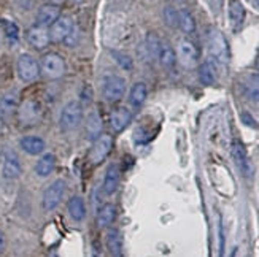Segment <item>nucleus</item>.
I'll return each mask as SVG.
<instances>
[{"instance_id": "obj_22", "label": "nucleus", "mask_w": 259, "mask_h": 257, "mask_svg": "<svg viewBox=\"0 0 259 257\" xmlns=\"http://www.w3.org/2000/svg\"><path fill=\"white\" fill-rule=\"evenodd\" d=\"M86 133L89 140H96L102 133V119L97 111H91L86 118Z\"/></svg>"}, {"instance_id": "obj_19", "label": "nucleus", "mask_w": 259, "mask_h": 257, "mask_svg": "<svg viewBox=\"0 0 259 257\" xmlns=\"http://www.w3.org/2000/svg\"><path fill=\"white\" fill-rule=\"evenodd\" d=\"M19 146H21L22 151L30 154V156H38V154H41L45 151V148H47V143H45V140L40 138V137L29 135V137L21 138Z\"/></svg>"}, {"instance_id": "obj_34", "label": "nucleus", "mask_w": 259, "mask_h": 257, "mask_svg": "<svg viewBox=\"0 0 259 257\" xmlns=\"http://www.w3.org/2000/svg\"><path fill=\"white\" fill-rule=\"evenodd\" d=\"M76 41H78V32H76V27L69 33V37H67L65 40H64V43L67 44V46H75V44H76Z\"/></svg>"}, {"instance_id": "obj_33", "label": "nucleus", "mask_w": 259, "mask_h": 257, "mask_svg": "<svg viewBox=\"0 0 259 257\" xmlns=\"http://www.w3.org/2000/svg\"><path fill=\"white\" fill-rule=\"evenodd\" d=\"M113 58H115V61L118 62V65L122 67L124 70H131V69H132L134 61L131 59V56H127V54H124V53H116V51H113Z\"/></svg>"}, {"instance_id": "obj_30", "label": "nucleus", "mask_w": 259, "mask_h": 257, "mask_svg": "<svg viewBox=\"0 0 259 257\" xmlns=\"http://www.w3.org/2000/svg\"><path fill=\"white\" fill-rule=\"evenodd\" d=\"M161 40L159 37L156 35V33H148L146 35V40H145V51H146V56L151 59H157V53H159V48H161Z\"/></svg>"}, {"instance_id": "obj_16", "label": "nucleus", "mask_w": 259, "mask_h": 257, "mask_svg": "<svg viewBox=\"0 0 259 257\" xmlns=\"http://www.w3.org/2000/svg\"><path fill=\"white\" fill-rule=\"evenodd\" d=\"M59 16H61L59 7L54 5V4H47V5H43L38 10V13H37V24L38 26H43V27H48Z\"/></svg>"}, {"instance_id": "obj_12", "label": "nucleus", "mask_w": 259, "mask_h": 257, "mask_svg": "<svg viewBox=\"0 0 259 257\" xmlns=\"http://www.w3.org/2000/svg\"><path fill=\"white\" fill-rule=\"evenodd\" d=\"M22 173L21 161L15 151H5L4 152V167H2V175L5 180H16Z\"/></svg>"}, {"instance_id": "obj_26", "label": "nucleus", "mask_w": 259, "mask_h": 257, "mask_svg": "<svg viewBox=\"0 0 259 257\" xmlns=\"http://www.w3.org/2000/svg\"><path fill=\"white\" fill-rule=\"evenodd\" d=\"M146 95H148V89H146V84L145 83H135L132 87H131V92H129V102L132 107L139 108L145 104L146 100Z\"/></svg>"}, {"instance_id": "obj_8", "label": "nucleus", "mask_w": 259, "mask_h": 257, "mask_svg": "<svg viewBox=\"0 0 259 257\" xmlns=\"http://www.w3.org/2000/svg\"><path fill=\"white\" fill-rule=\"evenodd\" d=\"M231 156L232 161L235 162V165L239 167V170L243 173V176H251L253 173V165L251 161L248 158V152H246V148L243 146V143L240 140H234L231 144Z\"/></svg>"}, {"instance_id": "obj_21", "label": "nucleus", "mask_w": 259, "mask_h": 257, "mask_svg": "<svg viewBox=\"0 0 259 257\" xmlns=\"http://www.w3.org/2000/svg\"><path fill=\"white\" fill-rule=\"evenodd\" d=\"M54 167H56V156L51 154V152L43 154L35 164V173L40 178H47V176H50L53 173Z\"/></svg>"}, {"instance_id": "obj_18", "label": "nucleus", "mask_w": 259, "mask_h": 257, "mask_svg": "<svg viewBox=\"0 0 259 257\" xmlns=\"http://www.w3.org/2000/svg\"><path fill=\"white\" fill-rule=\"evenodd\" d=\"M245 7L240 0H231L229 7H228V16L231 21V26L237 30L245 21Z\"/></svg>"}, {"instance_id": "obj_1", "label": "nucleus", "mask_w": 259, "mask_h": 257, "mask_svg": "<svg viewBox=\"0 0 259 257\" xmlns=\"http://www.w3.org/2000/svg\"><path fill=\"white\" fill-rule=\"evenodd\" d=\"M207 44H208V53L213 59L221 64L229 62V46L228 41L221 33V30L211 27L207 32Z\"/></svg>"}, {"instance_id": "obj_35", "label": "nucleus", "mask_w": 259, "mask_h": 257, "mask_svg": "<svg viewBox=\"0 0 259 257\" xmlns=\"http://www.w3.org/2000/svg\"><path fill=\"white\" fill-rule=\"evenodd\" d=\"M242 121L245 122V124L246 126H250V127H253V129H257V124H256V121L251 118V115L250 113H246V111H245V113H242Z\"/></svg>"}, {"instance_id": "obj_5", "label": "nucleus", "mask_w": 259, "mask_h": 257, "mask_svg": "<svg viewBox=\"0 0 259 257\" xmlns=\"http://www.w3.org/2000/svg\"><path fill=\"white\" fill-rule=\"evenodd\" d=\"M111 149H113V138H111V135H108V133H100L94 140L91 152H89V161L94 165L102 164L108 158Z\"/></svg>"}, {"instance_id": "obj_20", "label": "nucleus", "mask_w": 259, "mask_h": 257, "mask_svg": "<svg viewBox=\"0 0 259 257\" xmlns=\"http://www.w3.org/2000/svg\"><path fill=\"white\" fill-rule=\"evenodd\" d=\"M116 219V207L111 203H105L104 207H100L97 211V226L100 229L110 227Z\"/></svg>"}, {"instance_id": "obj_4", "label": "nucleus", "mask_w": 259, "mask_h": 257, "mask_svg": "<svg viewBox=\"0 0 259 257\" xmlns=\"http://www.w3.org/2000/svg\"><path fill=\"white\" fill-rule=\"evenodd\" d=\"M126 94V80L122 76L113 75V76H108L104 87H102V95L105 98V102L108 104H116L119 100L124 97Z\"/></svg>"}, {"instance_id": "obj_14", "label": "nucleus", "mask_w": 259, "mask_h": 257, "mask_svg": "<svg viewBox=\"0 0 259 257\" xmlns=\"http://www.w3.org/2000/svg\"><path fill=\"white\" fill-rule=\"evenodd\" d=\"M119 181H121V170L116 164H110L108 169L105 172V176H104V184H102V189L107 195H111L116 192V189L119 186Z\"/></svg>"}, {"instance_id": "obj_36", "label": "nucleus", "mask_w": 259, "mask_h": 257, "mask_svg": "<svg viewBox=\"0 0 259 257\" xmlns=\"http://www.w3.org/2000/svg\"><path fill=\"white\" fill-rule=\"evenodd\" d=\"M208 2H210V7L215 11H220V8L223 5V0H208Z\"/></svg>"}, {"instance_id": "obj_23", "label": "nucleus", "mask_w": 259, "mask_h": 257, "mask_svg": "<svg viewBox=\"0 0 259 257\" xmlns=\"http://www.w3.org/2000/svg\"><path fill=\"white\" fill-rule=\"evenodd\" d=\"M157 61L164 67V69H172V67L177 64V53L174 51V48L167 43H161L159 53H157Z\"/></svg>"}, {"instance_id": "obj_7", "label": "nucleus", "mask_w": 259, "mask_h": 257, "mask_svg": "<svg viewBox=\"0 0 259 257\" xmlns=\"http://www.w3.org/2000/svg\"><path fill=\"white\" fill-rule=\"evenodd\" d=\"M18 75L22 81H35L40 75V64L30 54H21L18 59Z\"/></svg>"}, {"instance_id": "obj_15", "label": "nucleus", "mask_w": 259, "mask_h": 257, "mask_svg": "<svg viewBox=\"0 0 259 257\" xmlns=\"http://www.w3.org/2000/svg\"><path fill=\"white\" fill-rule=\"evenodd\" d=\"M132 121V113L126 107H119L113 110V113L110 115V126L115 132H122Z\"/></svg>"}, {"instance_id": "obj_32", "label": "nucleus", "mask_w": 259, "mask_h": 257, "mask_svg": "<svg viewBox=\"0 0 259 257\" xmlns=\"http://www.w3.org/2000/svg\"><path fill=\"white\" fill-rule=\"evenodd\" d=\"M2 24L5 27V33H7V38L11 40V41H16L18 37H19V29L15 22L11 21H7V19H2Z\"/></svg>"}, {"instance_id": "obj_40", "label": "nucleus", "mask_w": 259, "mask_h": 257, "mask_svg": "<svg viewBox=\"0 0 259 257\" xmlns=\"http://www.w3.org/2000/svg\"><path fill=\"white\" fill-rule=\"evenodd\" d=\"M0 132H2V118H0Z\"/></svg>"}, {"instance_id": "obj_41", "label": "nucleus", "mask_w": 259, "mask_h": 257, "mask_svg": "<svg viewBox=\"0 0 259 257\" xmlns=\"http://www.w3.org/2000/svg\"><path fill=\"white\" fill-rule=\"evenodd\" d=\"M256 4H257V5H259V0H256Z\"/></svg>"}, {"instance_id": "obj_38", "label": "nucleus", "mask_w": 259, "mask_h": 257, "mask_svg": "<svg viewBox=\"0 0 259 257\" xmlns=\"http://www.w3.org/2000/svg\"><path fill=\"white\" fill-rule=\"evenodd\" d=\"M0 161H4V152H2V149H0Z\"/></svg>"}, {"instance_id": "obj_39", "label": "nucleus", "mask_w": 259, "mask_h": 257, "mask_svg": "<svg viewBox=\"0 0 259 257\" xmlns=\"http://www.w3.org/2000/svg\"><path fill=\"white\" fill-rule=\"evenodd\" d=\"M174 2H178V4H183V2H186V0H174Z\"/></svg>"}, {"instance_id": "obj_31", "label": "nucleus", "mask_w": 259, "mask_h": 257, "mask_svg": "<svg viewBox=\"0 0 259 257\" xmlns=\"http://www.w3.org/2000/svg\"><path fill=\"white\" fill-rule=\"evenodd\" d=\"M164 21L168 27H178V11L174 7L164 8Z\"/></svg>"}, {"instance_id": "obj_25", "label": "nucleus", "mask_w": 259, "mask_h": 257, "mask_svg": "<svg viewBox=\"0 0 259 257\" xmlns=\"http://www.w3.org/2000/svg\"><path fill=\"white\" fill-rule=\"evenodd\" d=\"M107 248L111 255H122V237L118 229H110L107 233Z\"/></svg>"}, {"instance_id": "obj_28", "label": "nucleus", "mask_w": 259, "mask_h": 257, "mask_svg": "<svg viewBox=\"0 0 259 257\" xmlns=\"http://www.w3.org/2000/svg\"><path fill=\"white\" fill-rule=\"evenodd\" d=\"M243 92L251 102H259V75H251L243 83Z\"/></svg>"}, {"instance_id": "obj_6", "label": "nucleus", "mask_w": 259, "mask_h": 257, "mask_svg": "<svg viewBox=\"0 0 259 257\" xmlns=\"http://www.w3.org/2000/svg\"><path fill=\"white\" fill-rule=\"evenodd\" d=\"M65 194V181L64 180H56L54 183H51L47 191L43 194L41 198V207L45 211H53L54 208H58L61 200L64 198Z\"/></svg>"}, {"instance_id": "obj_24", "label": "nucleus", "mask_w": 259, "mask_h": 257, "mask_svg": "<svg viewBox=\"0 0 259 257\" xmlns=\"http://www.w3.org/2000/svg\"><path fill=\"white\" fill-rule=\"evenodd\" d=\"M67 210H69V215L73 221L81 222L86 218V205L83 202L81 197H72L69 200V205H67Z\"/></svg>"}, {"instance_id": "obj_9", "label": "nucleus", "mask_w": 259, "mask_h": 257, "mask_svg": "<svg viewBox=\"0 0 259 257\" xmlns=\"http://www.w3.org/2000/svg\"><path fill=\"white\" fill-rule=\"evenodd\" d=\"M18 116H19V122H22L24 126L37 124L41 118V105L37 100H26L18 108Z\"/></svg>"}, {"instance_id": "obj_29", "label": "nucleus", "mask_w": 259, "mask_h": 257, "mask_svg": "<svg viewBox=\"0 0 259 257\" xmlns=\"http://www.w3.org/2000/svg\"><path fill=\"white\" fill-rule=\"evenodd\" d=\"M178 27L185 33H193L196 30V21L189 11H186V10L178 11Z\"/></svg>"}, {"instance_id": "obj_3", "label": "nucleus", "mask_w": 259, "mask_h": 257, "mask_svg": "<svg viewBox=\"0 0 259 257\" xmlns=\"http://www.w3.org/2000/svg\"><path fill=\"white\" fill-rule=\"evenodd\" d=\"M40 72L50 80H59L65 73V61L62 59V56L56 53L45 54L41 58Z\"/></svg>"}, {"instance_id": "obj_17", "label": "nucleus", "mask_w": 259, "mask_h": 257, "mask_svg": "<svg viewBox=\"0 0 259 257\" xmlns=\"http://www.w3.org/2000/svg\"><path fill=\"white\" fill-rule=\"evenodd\" d=\"M19 105V95L16 91H10L0 98V118H10L16 113Z\"/></svg>"}, {"instance_id": "obj_37", "label": "nucleus", "mask_w": 259, "mask_h": 257, "mask_svg": "<svg viewBox=\"0 0 259 257\" xmlns=\"http://www.w3.org/2000/svg\"><path fill=\"white\" fill-rule=\"evenodd\" d=\"M5 251V233L0 230V254Z\"/></svg>"}, {"instance_id": "obj_13", "label": "nucleus", "mask_w": 259, "mask_h": 257, "mask_svg": "<svg viewBox=\"0 0 259 257\" xmlns=\"http://www.w3.org/2000/svg\"><path fill=\"white\" fill-rule=\"evenodd\" d=\"M27 41L35 49H45V48L48 46V43L51 41L50 32L47 30V27L37 24L35 27H30L27 30Z\"/></svg>"}, {"instance_id": "obj_11", "label": "nucleus", "mask_w": 259, "mask_h": 257, "mask_svg": "<svg viewBox=\"0 0 259 257\" xmlns=\"http://www.w3.org/2000/svg\"><path fill=\"white\" fill-rule=\"evenodd\" d=\"M50 27V38L59 43L69 37V33L75 29V22L70 16H59Z\"/></svg>"}, {"instance_id": "obj_10", "label": "nucleus", "mask_w": 259, "mask_h": 257, "mask_svg": "<svg viewBox=\"0 0 259 257\" xmlns=\"http://www.w3.org/2000/svg\"><path fill=\"white\" fill-rule=\"evenodd\" d=\"M178 59L185 67L188 69H193V67L199 62V49L196 44L191 41V40H180L178 41Z\"/></svg>"}, {"instance_id": "obj_27", "label": "nucleus", "mask_w": 259, "mask_h": 257, "mask_svg": "<svg viewBox=\"0 0 259 257\" xmlns=\"http://www.w3.org/2000/svg\"><path fill=\"white\" fill-rule=\"evenodd\" d=\"M199 80H200L202 84H205V86L215 84V81H217V69H215V64H213L211 61H207V62H204L199 67Z\"/></svg>"}, {"instance_id": "obj_2", "label": "nucleus", "mask_w": 259, "mask_h": 257, "mask_svg": "<svg viewBox=\"0 0 259 257\" xmlns=\"http://www.w3.org/2000/svg\"><path fill=\"white\" fill-rule=\"evenodd\" d=\"M83 121V105L76 100L67 104L62 111H61V118H59V126L64 132H72L75 129L80 127Z\"/></svg>"}]
</instances>
